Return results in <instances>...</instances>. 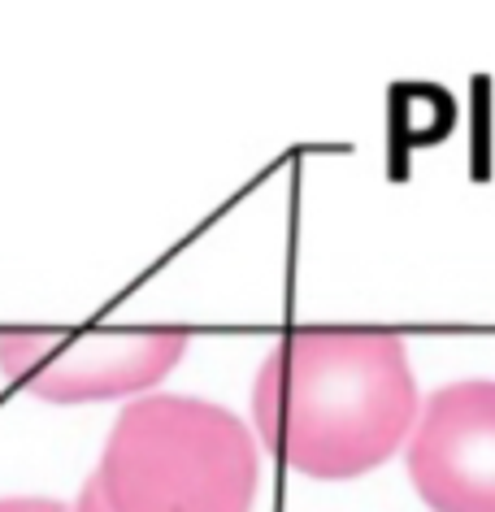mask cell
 I'll return each mask as SVG.
<instances>
[{"mask_svg": "<svg viewBox=\"0 0 495 512\" xmlns=\"http://www.w3.org/2000/svg\"><path fill=\"white\" fill-rule=\"evenodd\" d=\"M417 382L396 335L296 330L252 382V421L278 460L309 478H357L409 443Z\"/></svg>", "mask_w": 495, "mask_h": 512, "instance_id": "obj_1", "label": "cell"}, {"mask_svg": "<svg viewBox=\"0 0 495 512\" xmlns=\"http://www.w3.org/2000/svg\"><path fill=\"white\" fill-rule=\"evenodd\" d=\"M92 482L109 512H252L261 456L231 408L139 395L113 421Z\"/></svg>", "mask_w": 495, "mask_h": 512, "instance_id": "obj_2", "label": "cell"}, {"mask_svg": "<svg viewBox=\"0 0 495 512\" xmlns=\"http://www.w3.org/2000/svg\"><path fill=\"white\" fill-rule=\"evenodd\" d=\"M187 352L183 330L118 335H0V369L48 404H87L139 395Z\"/></svg>", "mask_w": 495, "mask_h": 512, "instance_id": "obj_3", "label": "cell"}, {"mask_svg": "<svg viewBox=\"0 0 495 512\" xmlns=\"http://www.w3.org/2000/svg\"><path fill=\"white\" fill-rule=\"evenodd\" d=\"M409 478L435 512H495V382H448L409 434Z\"/></svg>", "mask_w": 495, "mask_h": 512, "instance_id": "obj_4", "label": "cell"}, {"mask_svg": "<svg viewBox=\"0 0 495 512\" xmlns=\"http://www.w3.org/2000/svg\"><path fill=\"white\" fill-rule=\"evenodd\" d=\"M0 512H70L61 499H0Z\"/></svg>", "mask_w": 495, "mask_h": 512, "instance_id": "obj_5", "label": "cell"}, {"mask_svg": "<svg viewBox=\"0 0 495 512\" xmlns=\"http://www.w3.org/2000/svg\"><path fill=\"white\" fill-rule=\"evenodd\" d=\"M74 512H109L105 508V499H100V491H96V482L87 478V486H83V495H79V504H74Z\"/></svg>", "mask_w": 495, "mask_h": 512, "instance_id": "obj_6", "label": "cell"}]
</instances>
